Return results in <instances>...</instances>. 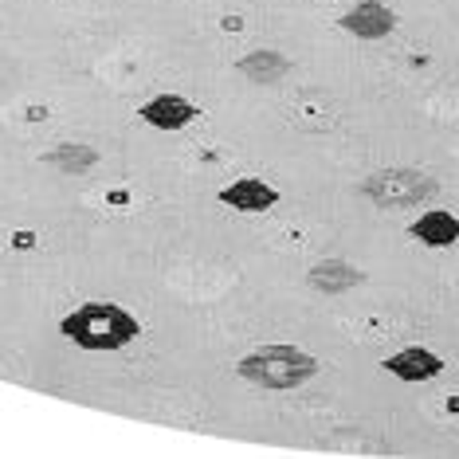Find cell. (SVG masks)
Segmentation results:
<instances>
[{"label": "cell", "instance_id": "cell-6", "mask_svg": "<svg viewBox=\"0 0 459 459\" xmlns=\"http://www.w3.org/2000/svg\"><path fill=\"white\" fill-rule=\"evenodd\" d=\"M381 369L393 373V377L404 381V385H424V381H432L444 373V358L428 346H404V350L389 353V358L381 361Z\"/></svg>", "mask_w": 459, "mask_h": 459}, {"label": "cell", "instance_id": "cell-9", "mask_svg": "<svg viewBox=\"0 0 459 459\" xmlns=\"http://www.w3.org/2000/svg\"><path fill=\"white\" fill-rule=\"evenodd\" d=\"M310 287L322 290V295H342V290H353L365 283V271L346 264V259H322V264H315L307 271Z\"/></svg>", "mask_w": 459, "mask_h": 459}, {"label": "cell", "instance_id": "cell-10", "mask_svg": "<svg viewBox=\"0 0 459 459\" xmlns=\"http://www.w3.org/2000/svg\"><path fill=\"white\" fill-rule=\"evenodd\" d=\"M239 75H247L252 82H259V87H275L279 79L290 75V59L279 56V51H252V56H244L236 64Z\"/></svg>", "mask_w": 459, "mask_h": 459}, {"label": "cell", "instance_id": "cell-7", "mask_svg": "<svg viewBox=\"0 0 459 459\" xmlns=\"http://www.w3.org/2000/svg\"><path fill=\"white\" fill-rule=\"evenodd\" d=\"M216 201H221L224 208H236V212H271V208L279 204V189L267 181H259V177H239V181L224 185L221 193H216Z\"/></svg>", "mask_w": 459, "mask_h": 459}, {"label": "cell", "instance_id": "cell-2", "mask_svg": "<svg viewBox=\"0 0 459 459\" xmlns=\"http://www.w3.org/2000/svg\"><path fill=\"white\" fill-rule=\"evenodd\" d=\"M236 373L255 389H271V393H287L299 389V385L318 377V358L299 346H287V342H271V346H259L252 353L236 361Z\"/></svg>", "mask_w": 459, "mask_h": 459}, {"label": "cell", "instance_id": "cell-4", "mask_svg": "<svg viewBox=\"0 0 459 459\" xmlns=\"http://www.w3.org/2000/svg\"><path fill=\"white\" fill-rule=\"evenodd\" d=\"M396 24H401V20H396V13L385 4V0H358V4L338 20L342 32H350L353 39H365V44L389 39L396 32Z\"/></svg>", "mask_w": 459, "mask_h": 459}, {"label": "cell", "instance_id": "cell-12", "mask_svg": "<svg viewBox=\"0 0 459 459\" xmlns=\"http://www.w3.org/2000/svg\"><path fill=\"white\" fill-rule=\"evenodd\" d=\"M447 404H452V412H459V396H452V401H447Z\"/></svg>", "mask_w": 459, "mask_h": 459}, {"label": "cell", "instance_id": "cell-5", "mask_svg": "<svg viewBox=\"0 0 459 459\" xmlns=\"http://www.w3.org/2000/svg\"><path fill=\"white\" fill-rule=\"evenodd\" d=\"M138 118L145 122V126H153V130L173 134V130L193 126V122L201 118V107H196V102H189L185 95H173V91H165V95H153L150 102H142V107H138Z\"/></svg>", "mask_w": 459, "mask_h": 459}, {"label": "cell", "instance_id": "cell-1", "mask_svg": "<svg viewBox=\"0 0 459 459\" xmlns=\"http://www.w3.org/2000/svg\"><path fill=\"white\" fill-rule=\"evenodd\" d=\"M59 333L79 350L118 353L142 338V322L122 302H82L59 318Z\"/></svg>", "mask_w": 459, "mask_h": 459}, {"label": "cell", "instance_id": "cell-8", "mask_svg": "<svg viewBox=\"0 0 459 459\" xmlns=\"http://www.w3.org/2000/svg\"><path fill=\"white\" fill-rule=\"evenodd\" d=\"M409 236L424 247H452L459 244V216L447 208H428L409 224Z\"/></svg>", "mask_w": 459, "mask_h": 459}, {"label": "cell", "instance_id": "cell-11", "mask_svg": "<svg viewBox=\"0 0 459 459\" xmlns=\"http://www.w3.org/2000/svg\"><path fill=\"white\" fill-rule=\"evenodd\" d=\"M48 161L64 165V169H91V165L99 161V153L91 150V145H64V150H56Z\"/></svg>", "mask_w": 459, "mask_h": 459}, {"label": "cell", "instance_id": "cell-3", "mask_svg": "<svg viewBox=\"0 0 459 459\" xmlns=\"http://www.w3.org/2000/svg\"><path fill=\"white\" fill-rule=\"evenodd\" d=\"M440 193V181L424 169H409V165H393V169H377L361 181V196L377 208H416Z\"/></svg>", "mask_w": 459, "mask_h": 459}]
</instances>
